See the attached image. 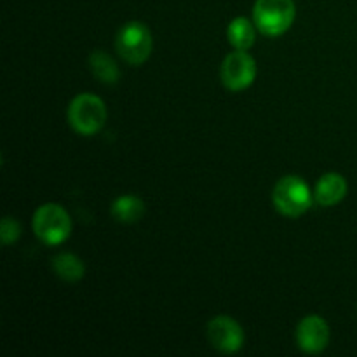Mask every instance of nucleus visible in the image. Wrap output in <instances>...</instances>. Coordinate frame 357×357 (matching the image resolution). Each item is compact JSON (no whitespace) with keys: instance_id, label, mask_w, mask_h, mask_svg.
<instances>
[{"instance_id":"nucleus-10","label":"nucleus","mask_w":357,"mask_h":357,"mask_svg":"<svg viewBox=\"0 0 357 357\" xmlns=\"http://www.w3.org/2000/svg\"><path fill=\"white\" fill-rule=\"evenodd\" d=\"M112 216L121 223H136L145 215V204L136 195H121L112 204Z\"/></svg>"},{"instance_id":"nucleus-7","label":"nucleus","mask_w":357,"mask_h":357,"mask_svg":"<svg viewBox=\"0 0 357 357\" xmlns=\"http://www.w3.org/2000/svg\"><path fill=\"white\" fill-rule=\"evenodd\" d=\"M208 340L216 351L234 354L241 351L244 344V331L237 321L229 316H218L209 321Z\"/></svg>"},{"instance_id":"nucleus-14","label":"nucleus","mask_w":357,"mask_h":357,"mask_svg":"<svg viewBox=\"0 0 357 357\" xmlns=\"http://www.w3.org/2000/svg\"><path fill=\"white\" fill-rule=\"evenodd\" d=\"M21 236V225L17 220L6 216L2 220V225H0V237H2L3 246H9V244L16 243Z\"/></svg>"},{"instance_id":"nucleus-12","label":"nucleus","mask_w":357,"mask_h":357,"mask_svg":"<svg viewBox=\"0 0 357 357\" xmlns=\"http://www.w3.org/2000/svg\"><path fill=\"white\" fill-rule=\"evenodd\" d=\"M52 268L58 278L68 282L80 281L86 274V265L73 253H59L58 257L52 258Z\"/></svg>"},{"instance_id":"nucleus-9","label":"nucleus","mask_w":357,"mask_h":357,"mask_svg":"<svg viewBox=\"0 0 357 357\" xmlns=\"http://www.w3.org/2000/svg\"><path fill=\"white\" fill-rule=\"evenodd\" d=\"M345 195H347L345 178L338 173H326L317 181L316 190H314V201L324 208H330V206L344 201Z\"/></svg>"},{"instance_id":"nucleus-2","label":"nucleus","mask_w":357,"mask_h":357,"mask_svg":"<svg viewBox=\"0 0 357 357\" xmlns=\"http://www.w3.org/2000/svg\"><path fill=\"white\" fill-rule=\"evenodd\" d=\"M295 16L296 6L293 0H257L253 7L255 24L268 37H278L289 30Z\"/></svg>"},{"instance_id":"nucleus-4","label":"nucleus","mask_w":357,"mask_h":357,"mask_svg":"<svg viewBox=\"0 0 357 357\" xmlns=\"http://www.w3.org/2000/svg\"><path fill=\"white\" fill-rule=\"evenodd\" d=\"M115 47L126 63L132 66L143 65L152 54V33L142 21H129L119 30Z\"/></svg>"},{"instance_id":"nucleus-11","label":"nucleus","mask_w":357,"mask_h":357,"mask_svg":"<svg viewBox=\"0 0 357 357\" xmlns=\"http://www.w3.org/2000/svg\"><path fill=\"white\" fill-rule=\"evenodd\" d=\"M89 66L93 75L105 84H117L121 79V70L108 52L93 51L89 56Z\"/></svg>"},{"instance_id":"nucleus-8","label":"nucleus","mask_w":357,"mask_h":357,"mask_svg":"<svg viewBox=\"0 0 357 357\" xmlns=\"http://www.w3.org/2000/svg\"><path fill=\"white\" fill-rule=\"evenodd\" d=\"M296 342L307 354H319L330 344V326L319 316H307L296 328Z\"/></svg>"},{"instance_id":"nucleus-5","label":"nucleus","mask_w":357,"mask_h":357,"mask_svg":"<svg viewBox=\"0 0 357 357\" xmlns=\"http://www.w3.org/2000/svg\"><path fill=\"white\" fill-rule=\"evenodd\" d=\"M33 232L42 243L56 246L68 239L72 232V220L61 206L47 202L35 211Z\"/></svg>"},{"instance_id":"nucleus-13","label":"nucleus","mask_w":357,"mask_h":357,"mask_svg":"<svg viewBox=\"0 0 357 357\" xmlns=\"http://www.w3.org/2000/svg\"><path fill=\"white\" fill-rule=\"evenodd\" d=\"M227 35H229L230 44L236 49H241V51H248L255 44L253 23L244 16H239L230 21Z\"/></svg>"},{"instance_id":"nucleus-6","label":"nucleus","mask_w":357,"mask_h":357,"mask_svg":"<svg viewBox=\"0 0 357 357\" xmlns=\"http://www.w3.org/2000/svg\"><path fill=\"white\" fill-rule=\"evenodd\" d=\"M220 77L227 89L243 91L255 82L257 77V63L251 54L246 51L236 49L223 59Z\"/></svg>"},{"instance_id":"nucleus-3","label":"nucleus","mask_w":357,"mask_h":357,"mask_svg":"<svg viewBox=\"0 0 357 357\" xmlns=\"http://www.w3.org/2000/svg\"><path fill=\"white\" fill-rule=\"evenodd\" d=\"M107 121V107L96 94L82 93L68 105V122L79 135L91 136L100 131Z\"/></svg>"},{"instance_id":"nucleus-1","label":"nucleus","mask_w":357,"mask_h":357,"mask_svg":"<svg viewBox=\"0 0 357 357\" xmlns=\"http://www.w3.org/2000/svg\"><path fill=\"white\" fill-rule=\"evenodd\" d=\"M272 201H274L275 209L281 215L288 216V218H298L303 213L309 211L314 195L309 185L302 178L289 174V176L281 178L275 183L274 192H272Z\"/></svg>"}]
</instances>
